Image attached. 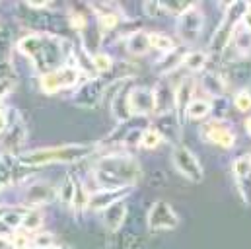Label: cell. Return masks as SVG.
I'll return each instance as SVG.
<instances>
[{"mask_svg":"<svg viewBox=\"0 0 251 249\" xmlns=\"http://www.w3.org/2000/svg\"><path fill=\"white\" fill-rule=\"evenodd\" d=\"M154 128L162 134L164 140H170L177 146L179 136H181V121L177 119L176 111L172 113H164V115H156V124Z\"/></svg>","mask_w":251,"mask_h":249,"instance_id":"obj_15","label":"cell"},{"mask_svg":"<svg viewBox=\"0 0 251 249\" xmlns=\"http://www.w3.org/2000/svg\"><path fill=\"white\" fill-rule=\"evenodd\" d=\"M195 88H197V80L195 78H183L179 82V86L176 88V115L181 121L187 113L189 103L195 100Z\"/></svg>","mask_w":251,"mask_h":249,"instance_id":"obj_16","label":"cell"},{"mask_svg":"<svg viewBox=\"0 0 251 249\" xmlns=\"http://www.w3.org/2000/svg\"><path fill=\"white\" fill-rule=\"evenodd\" d=\"M39 86H41V90H43L47 96H53V94H57L59 90H63V82H61L59 72L55 70V72L43 74V76L39 78Z\"/></svg>","mask_w":251,"mask_h":249,"instance_id":"obj_28","label":"cell"},{"mask_svg":"<svg viewBox=\"0 0 251 249\" xmlns=\"http://www.w3.org/2000/svg\"><path fill=\"white\" fill-rule=\"evenodd\" d=\"M125 45H126V51H128L130 55H138V57L146 55V53L152 49V47H150V37H148L146 31H132V33L126 37Z\"/></svg>","mask_w":251,"mask_h":249,"instance_id":"obj_20","label":"cell"},{"mask_svg":"<svg viewBox=\"0 0 251 249\" xmlns=\"http://www.w3.org/2000/svg\"><path fill=\"white\" fill-rule=\"evenodd\" d=\"M92 64H94V70L103 74L113 68V59L107 53H96V55H92Z\"/></svg>","mask_w":251,"mask_h":249,"instance_id":"obj_36","label":"cell"},{"mask_svg":"<svg viewBox=\"0 0 251 249\" xmlns=\"http://www.w3.org/2000/svg\"><path fill=\"white\" fill-rule=\"evenodd\" d=\"M164 142L162 134L152 126V128H144V134H142V140H140V146L146 148V150H156L160 144Z\"/></svg>","mask_w":251,"mask_h":249,"instance_id":"obj_33","label":"cell"},{"mask_svg":"<svg viewBox=\"0 0 251 249\" xmlns=\"http://www.w3.org/2000/svg\"><path fill=\"white\" fill-rule=\"evenodd\" d=\"M130 193H132V187H128V189H96L90 193V208L105 210L107 206L125 200Z\"/></svg>","mask_w":251,"mask_h":249,"instance_id":"obj_12","label":"cell"},{"mask_svg":"<svg viewBox=\"0 0 251 249\" xmlns=\"http://www.w3.org/2000/svg\"><path fill=\"white\" fill-rule=\"evenodd\" d=\"M41 224H43V214H41V210H37V208H29V210H27V214H25V218H24L22 228L29 234V232L39 230V228H41Z\"/></svg>","mask_w":251,"mask_h":249,"instance_id":"obj_32","label":"cell"},{"mask_svg":"<svg viewBox=\"0 0 251 249\" xmlns=\"http://www.w3.org/2000/svg\"><path fill=\"white\" fill-rule=\"evenodd\" d=\"M55 249H70V248H63V246H59V248H55Z\"/></svg>","mask_w":251,"mask_h":249,"instance_id":"obj_47","label":"cell"},{"mask_svg":"<svg viewBox=\"0 0 251 249\" xmlns=\"http://www.w3.org/2000/svg\"><path fill=\"white\" fill-rule=\"evenodd\" d=\"M172 162H174V168L193 183H201L204 174H202V166L197 158V154L187 148V146H181L177 144L174 150H172Z\"/></svg>","mask_w":251,"mask_h":249,"instance_id":"obj_5","label":"cell"},{"mask_svg":"<svg viewBox=\"0 0 251 249\" xmlns=\"http://www.w3.org/2000/svg\"><path fill=\"white\" fill-rule=\"evenodd\" d=\"M154 113L164 115L176 111V90L168 80H160L154 88Z\"/></svg>","mask_w":251,"mask_h":249,"instance_id":"obj_13","label":"cell"},{"mask_svg":"<svg viewBox=\"0 0 251 249\" xmlns=\"http://www.w3.org/2000/svg\"><path fill=\"white\" fill-rule=\"evenodd\" d=\"M248 4L250 2H232L226 6V14L210 39V45H208L210 53H222L232 43V39L238 31V25L242 24V18L248 10Z\"/></svg>","mask_w":251,"mask_h":249,"instance_id":"obj_4","label":"cell"},{"mask_svg":"<svg viewBox=\"0 0 251 249\" xmlns=\"http://www.w3.org/2000/svg\"><path fill=\"white\" fill-rule=\"evenodd\" d=\"M53 199H55V189L49 181H35L24 193V200H25L24 206L35 208V206H41L45 202H51Z\"/></svg>","mask_w":251,"mask_h":249,"instance_id":"obj_14","label":"cell"},{"mask_svg":"<svg viewBox=\"0 0 251 249\" xmlns=\"http://www.w3.org/2000/svg\"><path fill=\"white\" fill-rule=\"evenodd\" d=\"M208 61V53L204 51H187L185 59H183V66L193 70V72H201Z\"/></svg>","mask_w":251,"mask_h":249,"instance_id":"obj_29","label":"cell"},{"mask_svg":"<svg viewBox=\"0 0 251 249\" xmlns=\"http://www.w3.org/2000/svg\"><path fill=\"white\" fill-rule=\"evenodd\" d=\"M202 24H204V16L202 10L197 4H191L183 14L177 16V33L181 37L183 43H195L202 31Z\"/></svg>","mask_w":251,"mask_h":249,"instance_id":"obj_6","label":"cell"},{"mask_svg":"<svg viewBox=\"0 0 251 249\" xmlns=\"http://www.w3.org/2000/svg\"><path fill=\"white\" fill-rule=\"evenodd\" d=\"M244 126H246V132H248V134L251 136V117H248V119H246Z\"/></svg>","mask_w":251,"mask_h":249,"instance_id":"obj_46","label":"cell"},{"mask_svg":"<svg viewBox=\"0 0 251 249\" xmlns=\"http://www.w3.org/2000/svg\"><path fill=\"white\" fill-rule=\"evenodd\" d=\"M148 228L152 232H162V230H176L179 224V216L174 210V206L166 200H156L150 210H148Z\"/></svg>","mask_w":251,"mask_h":249,"instance_id":"obj_7","label":"cell"},{"mask_svg":"<svg viewBox=\"0 0 251 249\" xmlns=\"http://www.w3.org/2000/svg\"><path fill=\"white\" fill-rule=\"evenodd\" d=\"M187 51H181V47H176L172 53H168L162 61L156 64V70L162 74H170L174 72L177 66H183V59H185Z\"/></svg>","mask_w":251,"mask_h":249,"instance_id":"obj_22","label":"cell"},{"mask_svg":"<svg viewBox=\"0 0 251 249\" xmlns=\"http://www.w3.org/2000/svg\"><path fill=\"white\" fill-rule=\"evenodd\" d=\"M199 84H201L202 92L208 94L210 98H222L226 94V88H228V82L218 72H204L201 76V82Z\"/></svg>","mask_w":251,"mask_h":249,"instance_id":"obj_18","label":"cell"},{"mask_svg":"<svg viewBox=\"0 0 251 249\" xmlns=\"http://www.w3.org/2000/svg\"><path fill=\"white\" fill-rule=\"evenodd\" d=\"M14 172H16L14 156H0V191L14 181Z\"/></svg>","mask_w":251,"mask_h":249,"instance_id":"obj_25","label":"cell"},{"mask_svg":"<svg viewBox=\"0 0 251 249\" xmlns=\"http://www.w3.org/2000/svg\"><path fill=\"white\" fill-rule=\"evenodd\" d=\"M232 41L236 43V47L240 51H248V49H251V31H248L246 27L244 29L238 27V31H236V35H234Z\"/></svg>","mask_w":251,"mask_h":249,"instance_id":"obj_38","label":"cell"},{"mask_svg":"<svg viewBox=\"0 0 251 249\" xmlns=\"http://www.w3.org/2000/svg\"><path fill=\"white\" fill-rule=\"evenodd\" d=\"M8 123H10V121H8V113H6V111L0 107V136L6 132V128H8Z\"/></svg>","mask_w":251,"mask_h":249,"instance_id":"obj_43","label":"cell"},{"mask_svg":"<svg viewBox=\"0 0 251 249\" xmlns=\"http://www.w3.org/2000/svg\"><path fill=\"white\" fill-rule=\"evenodd\" d=\"M128 109L132 117L154 113V90L148 86H132L128 92Z\"/></svg>","mask_w":251,"mask_h":249,"instance_id":"obj_10","label":"cell"},{"mask_svg":"<svg viewBox=\"0 0 251 249\" xmlns=\"http://www.w3.org/2000/svg\"><path fill=\"white\" fill-rule=\"evenodd\" d=\"M0 249H14L12 248V238L6 234H0Z\"/></svg>","mask_w":251,"mask_h":249,"instance_id":"obj_45","label":"cell"},{"mask_svg":"<svg viewBox=\"0 0 251 249\" xmlns=\"http://www.w3.org/2000/svg\"><path fill=\"white\" fill-rule=\"evenodd\" d=\"M103 90H105V80H101L98 76L88 78L84 84H80L78 92L74 94V103L84 109H94L100 105Z\"/></svg>","mask_w":251,"mask_h":249,"instance_id":"obj_9","label":"cell"},{"mask_svg":"<svg viewBox=\"0 0 251 249\" xmlns=\"http://www.w3.org/2000/svg\"><path fill=\"white\" fill-rule=\"evenodd\" d=\"M234 107L242 113H248L251 111V92L248 88H240L234 96Z\"/></svg>","mask_w":251,"mask_h":249,"instance_id":"obj_35","label":"cell"},{"mask_svg":"<svg viewBox=\"0 0 251 249\" xmlns=\"http://www.w3.org/2000/svg\"><path fill=\"white\" fill-rule=\"evenodd\" d=\"M14 90V82L10 78H0V100L6 98Z\"/></svg>","mask_w":251,"mask_h":249,"instance_id":"obj_41","label":"cell"},{"mask_svg":"<svg viewBox=\"0 0 251 249\" xmlns=\"http://www.w3.org/2000/svg\"><path fill=\"white\" fill-rule=\"evenodd\" d=\"M144 14L146 16H150V18H160V16H164V14H168L166 12V8H164V2H144Z\"/></svg>","mask_w":251,"mask_h":249,"instance_id":"obj_40","label":"cell"},{"mask_svg":"<svg viewBox=\"0 0 251 249\" xmlns=\"http://www.w3.org/2000/svg\"><path fill=\"white\" fill-rule=\"evenodd\" d=\"M130 88L132 86H126L123 82V86L117 90V94L111 100V113L119 123H126L132 117L130 109H128V92H130Z\"/></svg>","mask_w":251,"mask_h":249,"instance_id":"obj_17","label":"cell"},{"mask_svg":"<svg viewBox=\"0 0 251 249\" xmlns=\"http://www.w3.org/2000/svg\"><path fill=\"white\" fill-rule=\"evenodd\" d=\"M68 16H70V18H68V20H70V25H72L76 31H82V33H84V31H86V27L90 25V20H88L82 12L70 10V12H68Z\"/></svg>","mask_w":251,"mask_h":249,"instance_id":"obj_37","label":"cell"},{"mask_svg":"<svg viewBox=\"0 0 251 249\" xmlns=\"http://www.w3.org/2000/svg\"><path fill=\"white\" fill-rule=\"evenodd\" d=\"M12 248L14 249H31V236L27 232H16L12 236Z\"/></svg>","mask_w":251,"mask_h":249,"instance_id":"obj_39","label":"cell"},{"mask_svg":"<svg viewBox=\"0 0 251 249\" xmlns=\"http://www.w3.org/2000/svg\"><path fill=\"white\" fill-rule=\"evenodd\" d=\"M125 218H126L125 200L115 202V204H111V206H107V208L103 210V224H105V228H107L109 232H117V230L123 226Z\"/></svg>","mask_w":251,"mask_h":249,"instance_id":"obj_19","label":"cell"},{"mask_svg":"<svg viewBox=\"0 0 251 249\" xmlns=\"http://www.w3.org/2000/svg\"><path fill=\"white\" fill-rule=\"evenodd\" d=\"M148 37H150V47L156 49V51H160V53H164V55H168V53H172L176 49V43H174V39L170 35H164V33H148Z\"/></svg>","mask_w":251,"mask_h":249,"instance_id":"obj_27","label":"cell"},{"mask_svg":"<svg viewBox=\"0 0 251 249\" xmlns=\"http://www.w3.org/2000/svg\"><path fill=\"white\" fill-rule=\"evenodd\" d=\"M25 6L29 10H45L51 6V2L49 0H29V2H25Z\"/></svg>","mask_w":251,"mask_h":249,"instance_id":"obj_42","label":"cell"},{"mask_svg":"<svg viewBox=\"0 0 251 249\" xmlns=\"http://www.w3.org/2000/svg\"><path fill=\"white\" fill-rule=\"evenodd\" d=\"M210 111H212V101H210V100H204V98H197V100H193V101L189 103L185 115H187L189 119L201 121V119H204L206 115H210Z\"/></svg>","mask_w":251,"mask_h":249,"instance_id":"obj_24","label":"cell"},{"mask_svg":"<svg viewBox=\"0 0 251 249\" xmlns=\"http://www.w3.org/2000/svg\"><path fill=\"white\" fill-rule=\"evenodd\" d=\"M59 76H61V82H63V88H72V86H76L78 82H80V78H82V70L76 66V64H64L61 66L59 70Z\"/></svg>","mask_w":251,"mask_h":249,"instance_id":"obj_26","label":"cell"},{"mask_svg":"<svg viewBox=\"0 0 251 249\" xmlns=\"http://www.w3.org/2000/svg\"><path fill=\"white\" fill-rule=\"evenodd\" d=\"M74 191H76V179L72 175H66L63 181V185L59 189V199L63 200L64 204H72V199H74Z\"/></svg>","mask_w":251,"mask_h":249,"instance_id":"obj_34","label":"cell"},{"mask_svg":"<svg viewBox=\"0 0 251 249\" xmlns=\"http://www.w3.org/2000/svg\"><path fill=\"white\" fill-rule=\"evenodd\" d=\"M59 246L61 244H57L51 232H37L31 236V249H55Z\"/></svg>","mask_w":251,"mask_h":249,"instance_id":"obj_30","label":"cell"},{"mask_svg":"<svg viewBox=\"0 0 251 249\" xmlns=\"http://www.w3.org/2000/svg\"><path fill=\"white\" fill-rule=\"evenodd\" d=\"M234 179L246 204L251 206V156H240L232 164Z\"/></svg>","mask_w":251,"mask_h":249,"instance_id":"obj_11","label":"cell"},{"mask_svg":"<svg viewBox=\"0 0 251 249\" xmlns=\"http://www.w3.org/2000/svg\"><path fill=\"white\" fill-rule=\"evenodd\" d=\"M242 24H244V27L251 31V2L248 4V10H246V14H244V18H242Z\"/></svg>","mask_w":251,"mask_h":249,"instance_id":"obj_44","label":"cell"},{"mask_svg":"<svg viewBox=\"0 0 251 249\" xmlns=\"http://www.w3.org/2000/svg\"><path fill=\"white\" fill-rule=\"evenodd\" d=\"M27 210H29L27 206L6 208V212H4V214H2V218H0V222H2L4 226L12 228V230H18V228H22V224H24V218H25Z\"/></svg>","mask_w":251,"mask_h":249,"instance_id":"obj_23","label":"cell"},{"mask_svg":"<svg viewBox=\"0 0 251 249\" xmlns=\"http://www.w3.org/2000/svg\"><path fill=\"white\" fill-rule=\"evenodd\" d=\"M98 189H128L140 179V166L130 156H105L94 166Z\"/></svg>","mask_w":251,"mask_h":249,"instance_id":"obj_2","label":"cell"},{"mask_svg":"<svg viewBox=\"0 0 251 249\" xmlns=\"http://www.w3.org/2000/svg\"><path fill=\"white\" fill-rule=\"evenodd\" d=\"M74 210H84L90 206V191L84 187L82 181L76 179V191H74V199H72V204H70Z\"/></svg>","mask_w":251,"mask_h":249,"instance_id":"obj_31","label":"cell"},{"mask_svg":"<svg viewBox=\"0 0 251 249\" xmlns=\"http://www.w3.org/2000/svg\"><path fill=\"white\" fill-rule=\"evenodd\" d=\"M224 80H230L234 84H248L251 80V61L232 62V66L228 68V76H224Z\"/></svg>","mask_w":251,"mask_h":249,"instance_id":"obj_21","label":"cell"},{"mask_svg":"<svg viewBox=\"0 0 251 249\" xmlns=\"http://www.w3.org/2000/svg\"><path fill=\"white\" fill-rule=\"evenodd\" d=\"M98 150V144L90 142H76V144H63V146H47L35 148L18 158L22 166H49V164H74L84 158H90Z\"/></svg>","mask_w":251,"mask_h":249,"instance_id":"obj_3","label":"cell"},{"mask_svg":"<svg viewBox=\"0 0 251 249\" xmlns=\"http://www.w3.org/2000/svg\"><path fill=\"white\" fill-rule=\"evenodd\" d=\"M201 136L206 140V142H210V144H216V146H220V148H234V144H236V132H234V128H230L228 124H224L222 119H212V121H208V123H204L201 126Z\"/></svg>","mask_w":251,"mask_h":249,"instance_id":"obj_8","label":"cell"},{"mask_svg":"<svg viewBox=\"0 0 251 249\" xmlns=\"http://www.w3.org/2000/svg\"><path fill=\"white\" fill-rule=\"evenodd\" d=\"M70 43L53 33H31L18 41V51L25 55L33 68L43 76L66 64Z\"/></svg>","mask_w":251,"mask_h":249,"instance_id":"obj_1","label":"cell"}]
</instances>
